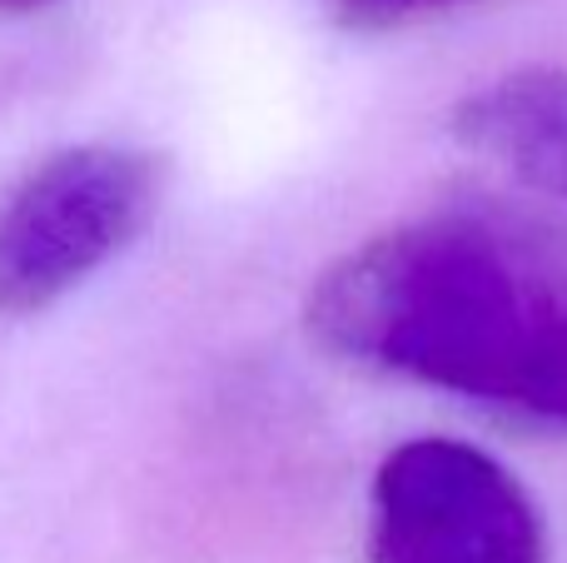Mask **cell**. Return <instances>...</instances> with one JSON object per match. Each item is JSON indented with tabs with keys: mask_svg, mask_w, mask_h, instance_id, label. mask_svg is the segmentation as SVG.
Wrapping results in <instances>:
<instances>
[{
	"mask_svg": "<svg viewBox=\"0 0 567 563\" xmlns=\"http://www.w3.org/2000/svg\"><path fill=\"white\" fill-rule=\"evenodd\" d=\"M165 180V155L115 140L30 165L0 195V315H40L125 255L159 215Z\"/></svg>",
	"mask_w": 567,
	"mask_h": 563,
	"instance_id": "cell-2",
	"label": "cell"
},
{
	"mask_svg": "<svg viewBox=\"0 0 567 563\" xmlns=\"http://www.w3.org/2000/svg\"><path fill=\"white\" fill-rule=\"evenodd\" d=\"M303 329L339 365L567 429V279L478 219L359 239L309 285Z\"/></svg>",
	"mask_w": 567,
	"mask_h": 563,
	"instance_id": "cell-1",
	"label": "cell"
},
{
	"mask_svg": "<svg viewBox=\"0 0 567 563\" xmlns=\"http://www.w3.org/2000/svg\"><path fill=\"white\" fill-rule=\"evenodd\" d=\"M323 6H329V20L339 30H353V35H393V30L453 16V10L478 6V0H323Z\"/></svg>",
	"mask_w": 567,
	"mask_h": 563,
	"instance_id": "cell-5",
	"label": "cell"
},
{
	"mask_svg": "<svg viewBox=\"0 0 567 563\" xmlns=\"http://www.w3.org/2000/svg\"><path fill=\"white\" fill-rule=\"evenodd\" d=\"M363 563H548V524L508 464L419 434L373 469Z\"/></svg>",
	"mask_w": 567,
	"mask_h": 563,
	"instance_id": "cell-3",
	"label": "cell"
},
{
	"mask_svg": "<svg viewBox=\"0 0 567 563\" xmlns=\"http://www.w3.org/2000/svg\"><path fill=\"white\" fill-rule=\"evenodd\" d=\"M449 130L473 160L567 215V70L523 65L483 80L449 110Z\"/></svg>",
	"mask_w": 567,
	"mask_h": 563,
	"instance_id": "cell-4",
	"label": "cell"
},
{
	"mask_svg": "<svg viewBox=\"0 0 567 563\" xmlns=\"http://www.w3.org/2000/svg\"><path fill=\"white\" fill-rule=\"evenodd\" d=\"M35 6H45V0H0V10H35Z\"/></svg>",
	"mask_w": 567,
	"mask_h": 563,
	"instance_id": "cell-6",
	"label": "cell"
}]
</instances>
